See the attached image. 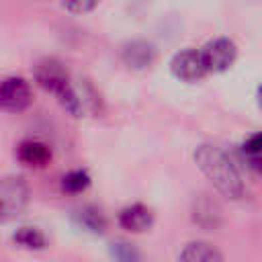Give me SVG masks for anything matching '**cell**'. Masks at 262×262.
Wrapping results in <instances>:
<instances>
[{
    "label": "cell",
    "instance_id": "6da1fadb",
    "mask_svg": "<svg viewBox=\"0 0 262 262\" xmlns=\"http://www.w3.org/2000/svg\"><path fill=\"white\" fill-rule=\"evenodd\" d=\"M194 162L221 194L229 199H239L244 194L242 176L235 164L231 162V158L221 147L209 145V143L199 145L194 151Z\"/></svg>",
    "mask_w": 262,
    "mask_h": 262
},
{
    "label": "cell",
    "instance_id": "7a4b0ae2",
    "mask_svg": "<svg viewBox=\"0 0 262 262\" xmlns=\"http://www.w3.org/2000/svg\"><path fill=\"white\" fill-rule=\"evenodd\" d=\"M29 203V186L18 176L0 178V221L16 219Z\"/></svg>",
    "mask_w": 262,
    "mask_h": 262
},
{
    "label": "cell",
    "instance_id": "3957f363",
    "mask_svg": "<svg viewBox=\"0 0 262 262\" xmlns=\"http://www.w3.org/2000/svg\"><path fill=\"white\" fill-rule=\"evenodd\" d=\"M35 80L41 88H45L55 96H59L72 84V78L66 66L55 57H45L35 66Z\"/></svg>",
    "mask_w": 262,
    "mask_h": 262
},
{
    "label": "cell",
    "instance_id": "277c9868",
    "mask_svg": "<svg viewBox=\"0 0 262 262\" xmlns=\"http://www.w3.org/2000/svg\"><path fill=\"white\" fill-rule=\"evenodd\" d=\"M31 104V86L20 76H6L0 80V108L20 113Z\"/></svg>",
    "mask_w": 262,
    "mask_h": 262
},
{
    "label": "cell",
    "instance_id": "5b68a950",
    "mask_svg": "<svg viewBox=\"0 0 262 262\" xmlns=\"http://www.w3.org/2000/svg\"><path fill=\"white\" fill-rule=\"evenodd\" d=\"M203 61L207 72H225L233 66L235 57H237V47L231 39L227 37H217L213 41H209L203 49H201Z\"/></svg>",
    "mask_w": 262,
    "mask_h": 262
},
{
    "label": "cell",
    "instance_id": "8992f818",
    "mask_svg": "<svg viewBox=\"0 0 262 262\" xmlns=\"http://www.w3.org/2000/svg\"><path fill=\"white\" fill-rule=\"evenodd\" d=\"M170 70L182 82H199L209 74L205 68V61H203V55L196 49L178 51L170 61Z\"/></svg>",
    "mask_w": 262,
    "mask_h": 262
},
{
    "label": "cell",
    "instance_id": "52a82bcc",
    "mask_svg": "<svg viewBox=\"0 0 262 262\" xmlns=\"http://www.w3.org/2000/svg\"><path fill=\"white\" fill-rule=\"evenodd\" d=\"M151 223H154V213L149 207H145L141 203H133L119 213V225L133 233H141V231L149 229Z\"/></svg>",
    "mask_w": 262,
    "mask_h": 262
},
{
    "label": "cell",
    "instance_id": "ba28073f",
    "mask_svg": "<svg viewBox=\"0 0 262 262\" xmlns=\"http://www.w3.org/2000/svg\"><path fill=\"white\" fill-rule=\"evenodd\" d=\"M16 158L25 164V166H33V168H43L49 164L51 160V149L47 143L37 141V139H25L18 143L16 147Z\"/></svg>",
    "mask_w": 262,
    "mask_h": 262
},
{
    "label": "cell",
    "instance_id": "9c48e42d",
    "mask_svg": "<svg viewBox=\"0 0 262 262\" xmlns=\"http://www.w3.org/2000/svg\"><path fill=\"white\" fill-rule=\"evenodd\" d=\"M123 61L133 70L149 68L156 59V49L147 41H131L123 47Z\"/></svg>",
    "mask_w": 262,
    "mask_h": 262
},
{
    "label": "cell",
    "instance_id": "30bf717a",
    "mask_svg": "<svg viewBox=\"0 0 262 262\" xmlns=\"http://www.w3.org/2000/svg\"><path fill=\"white\" fill-rule=\"evenodd\" d=\"M178 262H225L221 252L205 242H190L178 256Z\"/></svg>",
    "mask_w": 262,
    "mask_h": 262
},
{
    "label": "cell",
    "instance_id": "8fae6325",
    "mask_svg": "<svg viewBox=\"0 0 262 262\" xmlns=\"http://www.w3.org/2000/svg\"><path fill=\"white\" fill-rule=\"evenodd\" d=\"M74 217L82 229H86L94 235H100L106 231V219L96 207H82L80 211H76Z\"/></svg>",
    "mask_w": 262,
    "mask_h": 262
},
{
    "label": "cell",
    "instance_id": "7c38bea8",
    "mask_svg": "<svg viewBox=\"0 0 262 262\" xmlns=\"http://www.w3.org/2000/svg\"><path fill=\"white\" fill-rule=\"evenodd\" d=\"M12 239H14L18 246L29 248V250H43V248L47 246L45 235H43L37 227H29V225L18 227V229L14 231V235H12Z\"/></svg>",
    "mask_w": 262,
    "mask_h": 262
},
{
    "label": "cell",
    "instance_id": "4fadbf2b",
    "mask_svg": "<svg viewBox=\"0 0 262 262\" xmlns=\"http://www.w3.org/2000/svg\"><path fill=\"white\" fill-rule=\"evenodd\" d=\"M90 186V174L86 170H72L61 178V190L70 194H80Z\"/></svg>",
    "mask_w": 262,
    "mask_h": 262
},
{
    "label": "cell",
    "instance_id": "5bb4252c",
    "mask_svg": "<svg viewBox=\"0 0 262 262\" xmlns=\"http://www.w3.org/2000/svg\"><path fill=\"white\" fill-rule=\"evenodd\" d=\"M111 254H113L115 262H141V256L135 250V246L129 242H123V239L111 244Z\"/></svg>",
    "mask_w": 262,
    "mask_h": 262
},
{
    "label": "cell",
    "instance_id": "9a60e30c",
    "mask_svg": "<svg viewBox=\"0 0 262 262\" xmlns=\"http://www.w3.org/2000/svg\"><path fill=\"white\" fill-rule=\"evenodd\" d=\"M100 4V0H61V6L74 14H86L94 10Z\"/></svg>",
    "mask_w": 262,
    "mask_h": 262
},
{
    "label": "cell",
    "instance_id": "2e32d148",
    "mask_svg": "<svg viewBox=\"0 0 262 262\" xmlns=\"http://www.w3.org/2000/svg\"><path fill=\"white\" fill-rule=\"evenodd\" d=\"M242 149H244V154H248V156L254 158V160H256V158H262V131L250 135V137L244 141Z\"/></svg>",
    "mask_w": 262,
    "mask_h": 262
},
{
    "label": "cell",
    "instance_id": "e0dca14e",
    "mask_svg": "<svg viewBox=\"0 0 262 262\" xmlns=\"http://www.w3.org/2000/svg\"><path fill=\"white\" fill-rule=\"evenodd\" d=\"M256 98H258V108L262 111V84H260V88H258V94H256Z\"/></svg>",
    "mask_w": 262,
    "mask_h": 262
},
{
    "label": "cell",
    "instance_id": "ac0fdd59",
    "mask_svg": "<svg viewBox=\"0 0 262 262\" xmlns=\"http://www.w3.org/2000/svg\"><path fill=\"white\" fill-rule=\"evenodd\" d=\"M256 160H260V162H258V164H260V170H262V158H256Z\"/></svg>",
    "mask_w": 262,
    "mask_h": 262
}]
</instances>
